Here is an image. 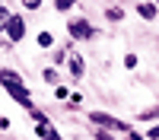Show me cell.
<instances>
[{"instance_id":"obj_14","label":"cell","mask_w":159,"mask_h":140,"mask_svg":"<svg viewBox=\"0 0 159 140\" xmlns=\"http://www.w3.org/2000/svg\"><path fill=\"white\" fill-rule=\"evenodd\" d=\"M96 140H115L111 134H105V131H96Z\"/></svg>"},{"instance_id":"obj_6","label":"cell","mask_w":159,"mask_h":140,"mask_svg":"<svg viewBox=\"0 0 159 140\" xmlns=\"http://www.w3.org/2000/svg\"><path fill=\"white\" fill-rule=\"evenodd\" d=\"M137 13H140L143 19H156V7L153 3H137Z\"/></svg>"},{"instance_id":"obj_11","label":"cell","mask_w":159,"mask_h":140,"mask_svg":"<svg viewBox=\"0 0 159 140\" xmlns=\"http://www.w3.org/2000/svg\"><path fill=\"white\" fill-rule=\"evenodd\" d=\"M7 19H10V10H7L3 3H0V29H3V25H7Z\"/></svg>"},{"instance_id":"obj_15","label":"cell","mask_w":159,"mask_h":140,"mask_svg":"<svg viewBox=\"0 0 159 140\" xmlns=\"http://www.w3.org/2000/svg\"><path fill=\"white\" fill-rule=\"evenodd\" d=\"M153 7H156V10H159V0H153Z\"/></svg>"},{"instance_id":"obj_10","label":"cell","mask_w":159,"mask_h":140,"mask_svg":"<svg viewBox=\"0 0 159 140\" xmlns=\"http://www.w3.org/2000/svg\"><path fill=\"white\" fill-rule=\"evenodd\" d=\"M51 42H54V38H51L48 32H42V35H38V45H42V48H51Z\"/></svg>"},{"instance_id":"obj_2","label":"cell","mask_w":159,"mask_h":140,"mask_svg":"<svg viewBox=\"0 0 159 140\" xmlns=\"http://www.w3.org/2000/svg\"><path fill=\"white\" fill-rule=\"evenodd\" d=\"M3 32L10 35V42H22V35H25V22H22V16H10L7 25H3Z\"/></svg>"},{"instance_id":"obj_7","label":"cell","mask_w":159,"mask_h":140,"mask_svg":"<svg viewBox=\"0 0 159 140\" xmlns=\"http://www.w3.org/2000/svg\"><path fill=\"white\" fill-rule=\"evenodd\" d=\"M70 73L73 76H83V57H70Z\"/></svg>"},{"instance_id":"obj_13","label":"cell","mask_w":159,"mask_h":140,"mask_svg":"<svg viewBox=\"0 0 159 140\" xmlns=\"http://www.w3.org/2000/svg\"><path fill=\"white\" fill-rule=\"evenodd\" d=\"M22 3H25V10H38V7H42V0H22Z\"/></svg>"},{"instance_id":"obj_1","label":"cell","mask_w":159,"mask_h":140,"mask_svg":"<svg viewBox=\"0 0 159 140\" xmlns=\"http://www.w3.org/2000/svg\"><path fill=\"white\" fill-rule=\"evenodd\" d=\"M89 121L99 124V127H111V131H130L124 121H118V118H111V115H105V111H89Z\"/></svg>"},{"instance_id":"obj_4","label":"cell","mask_w":159,"mask_h":140,"mask_svg":"<svg viewBox=\"0 0 159 140\" xmlns=\"http://www.w3.org/2000/svg\"><path fill=\"white\" fill-rule=\"evenodd\" d=\"M0 83H3V89H7V86H22L19 73H16V70H7V67L0 70Z\"/></svg>"},{"instance_id":"obj_9","label":"cell","mask_w":159,"mask_h":140,"mask_svg":"<svg viewBox=\"0 0 159 140\" xmlns=\"http://www.w3.org/2000/svg\"><path fill=\"white\" fill-rule=\"evenodd\" d=\"M105 16H108V19H115V22H118V19H121V16H124V10H118V7H111L108 13H105Z\"/></svg>"},{"instance_id":"obj_8","label":"cell","mask_w":159,"mask_h":140,"mask_svg":"<svg viewBox=\"0 0 159 140\" xmlns=\"http://www.w3.org/2000/svg\"><path fill=\"white\" fill-rule=\"evenodd\" d=\"M73 3H76V0H54V7H57L61 13H67V10H70Z\"/></svg>"},{"instance_id":"obj_16","label":"cell","mask_w":159,"mask_h":140,"mask_svg":"<svg viewBox=\"0 0 159 140\" xmlns=\"http://www.w3.org/2000/svg\"><path fill=\"white\" fill-rule=\"evenodd\" d=\"M0 3H3V0H0Z\"/></svg>"},{"instance_id":"obj_5","label":"cell","mask_w":159,"mask_h":140,"mask_svg":"<svg viewBox=\"0 0 159 140\" xmlns=\"http://www.w3.org/2000/svg\"><path fill=\"white\" fill-rule=\"evenodd\" d=\"M35 134L42 137V140H61V134H57L51 124H38V127H35Z\"/></svg>"},{"instance_id":"obj_3","label":"cell","mask_w":159,"mask_h":140,"mask_svg":"<svg viewBox=\"0 0 159 140\" xmlns=\"http://www.w3.org/2000/svg\"><path fill=\"white\" fill-rule=\"evenodd\" d=\"M67 29H70V35H73V38H92V35H96V29H92L86 19H73Z\"/></svg>"},{"instance_id":"obj_12","label":"cell","mask_w":159,"mask_h":140,"mask_svg":"<svg viewBox=\"0 0 159 140\" xmlns=\"http://www.w3.org/2000/svg\"><path fill=\"white\" fill-rule=\"evenodd\" d=\"M147 140H159V124H153L150 131H147Z\"/></svg>"}]
</instances>
